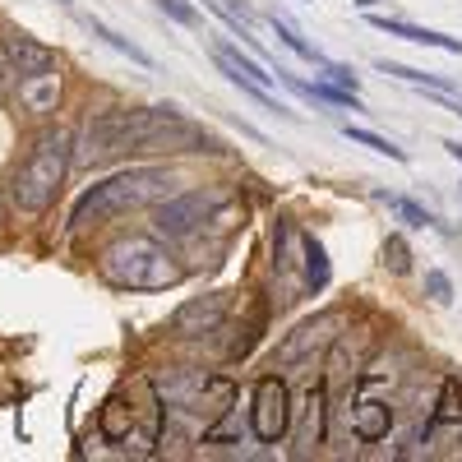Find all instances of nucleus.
<instances>
[{
  "instance_id": "nucleus-9",
  "label": "nucleus",
  "mask_w": 462,
  "mask_h": 462,
  "mask_svg": "<svg viewBox=\"0 0 462 462\" xmlns=\"http://www.w3.org/2000/svg\"><path fill=\"white\" fill-rule=\"evenodd\" d=\"M324 439H328V389L324 383H310L305 416H300V430H296V457H310Z\"/></svg>"
},
{
  "instance_id": "nucleus-25",
  "label": "nucleus",
  "mask_w": 462,
  "mask_h": 462,
  "mask_svg": "<svg viewBox=\"0 0 462 462\" xmlns=\"http://www.w3.org/2000/svg\"><path fill=\"white\" fill-rule=\"evenodd\" d=\"M352 5H361V10H374V5H379V0H352Z\"/></svg>"
},
{
  "instance_id": "nucleus-8",
  "label": "nucleus",
  "mask_w": 462,
  "mask_h": 462,
  "mask_svg": "<svg viewBox=\"0 0 462 462\" xmlns=\"http://www.w3.org/2000/svg\"><path fill=\"white\" fill-rule=\"evenodd\" d=\"M222 319H226V291H213L199 300H185L171 315V333L176 337H204V333H217Z\"/></svg>"
},
{
  "instance_id": "nucleus-21",
  "label": "nucleus",
  "mask_w": 462,
  "mask_h": 462,
  "mask_svg": "<svg viewBox=\"0 0 462 462\" xmlns=\"http://www.w3.org/2000/svg\"><path fill=\"white\" fill-rule=\"evenodd\" d=\"M383 268H389V273H411V250H407V241L402 236H389L383 241Z\"/></svg>"
},
{
  "instance_id": "nucleus-7",
  "label": "nucleus",
  "mask_w": 462,
  "mask_h": 462,
  "mask_svg": "<svg viewBox=\"0 0 462 462\" xmlns=\"http://www.w3.org/2000/svg\"><path fill=\"white\" fill-rule=\"evenodd\" d=\"M337 328H342V315L337 310H324V315H315V319H305V324H296L282 342H278V352H273V365H300V361H310V356H319L324 346L337 337Z\"/></svg>"
},
{
  "instance_id": "nucleus-11",
  "label": "nucleus",
  "mask_w": 462,
  "mask_h": 462,
  "mask_svg": "<svg viewBox=\"0 0 462 462\" xmlns=\"http://www.w3.org/2000/svg\"><path fill=\"white\" fill-rule=\"evenodd\" d=\"M370 28L389 32V37H402V42H416V47H435V51L462 56V37H448V32H435V28H420V23H407V19H383V14H370Z\"/></svg>"
},
{
  "instance_id": "nucleus-15",
  "label": "nucleus",
  "mask_w": 462,
  "mask_h": 462,
  "mask_svg": "<svg viewBox=\"0 0 462 462\" xmlns=\"http://www.w3.org/2000/svg\"><path fill=\"white\" fill-rule=\"evenodd\" d=\"M352 430H356V439H365V444L383 439V435L393 430V407L383 402V398H361V402H356V416H352Z\"/></svg>"
},
{
  "instance_id": "nucleus-16",
  "label": "nucleus",
  "mask_w": 462,
  "mask_h": 462,
  "mask_svg": "<svg viewBox=\"0 0 462 462\" xmlns=\"http://www.w3.org/2000/svg\"><path fill=\"white\" fill-rule=\"evenodd\" d=\"M374 69L379 74H393V79H402V84H420V88H430V93H457V84L444 79V74H435V69H411V65H398V60H374Z\"/></svg>"
},
{
  "instance_id": "nucleus-4",
  "label": "nucleus",
  "mask_w": 462,
  "mask_h": 462,
  "mask_svg": "<svg viewBox=\"0 0 462 462\" xmlns=\"http://www.w3.org/2000/svg\"><path fill=\"white\" fill-rule=\"evenodd\" d=\"M69 143L74 139L60 125H51V130H42L32 139L28 158L19 162V171L10 180V199H14V208L23 217H42L56 204L60 185H65V171H69Z\"/></svg>"
},
{
  "instance_id": "nucleus-2",
  "label": "nucleus",
  "mask_w": 462,
  "mask_h": 462,
  "mask_svg": "<svg viewBox=\"0 0 462 462\" xmlns=\"http://www.w3.org/2000/svg\"><path fill=\"white\" fill-rule=\"evenodd\" d=\"M171 185L176 176L167 167H130V171H116L106 176L102 185H93L88 195L74 204L69 213V231H88L106 217H121L130 208H148V204H158L171 195Z\"/></svg>"
},
{
  "instance_id": "nucleus-20",
  "label": "nucleus",
  "mask_w": 462,
  "mask_h": 462,
  "mask_svg": "<svg viewBox=\"0 0 462 462\" xmlns=\"http://www.w3.org/2000/svg\"><path fill=\"white\" fill-rule=\"evenodd\" d=\"M346 139L352 143H361V148H370V152H379V158H393V162H407V152L393 143V139H383V134H374V130H361V125H346Z\"/></svg>"
},
{
  "instance_id": "nucleus-1",
  "label": "nucleus",
  "mask_w": 462,
  "mask_h": 462,
  "mask_svg": "<svg viewBox=\"0 0 462 462\" xmlns=\"http://www.w3.org/2000/svg\"><path fill=\"white\" fill-rule=\"evenodd\" d=\"M217 148L199 125H189L176 106H111L97 111L84 134L69 143V167H102L111 158H134V152H204Z\"/></svg>"
},
{
  "instance_id": "nucleus-24",
  "label": "nucleus",
  "mask_w": 462,
  "mask_h": 462,
  "mask_svg": "<svg viewBox=\"0 0 462 462\" xmlns=\"http://www.w3.org/2000/svg\"><path fill=\"white\" fill-rule=\"evenodd\" d=\"M444 148H448V158H453V162H462V139H444Z\"/></svg>"
},
{
  "instance_id": "nucleus-14",
  "label": "nucleus",
  "mask_w": 462,
  "mask_h": 462,
  "mask_svg": "<svg viewBox=\"0 0 462 462\" xmlns=\"http://www.w3.org/2000/svg\"><path fill=\"white\" fill-rule=\"evenodd\" d=\"M56 97H60V74H56V65L42 69V74H28V79H19V102H23V111H32V116L51 111Z\"/></svg>"
},
{
  "instance_id": "nucleus-19",
  "label": "nucleus",
  "mask_w": 462,
  "mask_h": 462,
  "mask_svg": "<svg viewBox=\"0 0 462 462\" xmlns=\"http://www.w3.org/2000/svg\"><path fill=\"white\" fill-rule=\"evenodd\" d=\"M88 28H93V37H102V42H106V47H116V51H121V56H130L134 65H143V69H152V56H148L143 47H134V42H130V37H121V32H116V28H106L102 19H88Z\"/></svg>"
},
{
  "instance_id": "nucleus-18",
  "label": "nucleus",
  "mask_w": 462,
  "mask_h": 462,
  "mask_svg": "<svg viewBox=\"0 0 462 462\" xmlns=\"http://www.w3.org/2000/svg\"><path fill=\"white\" fill-rule=\"evenodd\" d=\"M379 199L389 204V208H393L407 226H439V231H444V222H439L426 204H416V199H407V195H389V189H379Z\"/></svg>"
},
{
  "instance_id": "nucleus-17",
  "label": "nucleus",
  "mask_w": 462,
  "mask_h": 462,
  "mask_svg": "<svg viewBox=\"0 0 462 462\" xmlns=\"http://www.w3.org/2000/svg\"><path fill=\"white\" fill-rule=\"evenodd\" d=\"M268 23H273V32L282 37V42H287V47H291L300 60H310V65H319V69L328 65V56H324L319 47H310V42H305V37H300V28H296L287 14H268Z\"/></svg>"
},
{
  "instance_id": "nucleus-3",
  "label": "nucleus",
  "mask_w": 462,
  "mask_h": 462,
  "mask_svg": "<svg viewBox=\"0 0 462 462\" xmlns=\"http://www.w3.org/2000/svg\"><path fill=\"white\" fill-rule=\"evenodd\" d=\"M97 273L116 291H167L185 278V268L152 236H121L97 254Z\"/></svg>"
},
{
  "instance_id": "nucleus-6",
  "label": "nucleus",
  "mask_w": 462,
  "mask_h": 462,
  "mask_svg": "<svg viewBox=\"0 0 462 462\" xmlns=\"http://www.w3.org/2000/svg\"><path fill=\"white\" fill-rule=\"evenodd\" d=\"M250 430L259 444H278L291 430V393L278 374H263L254 383V407H250Z\"/></svg>"
},
{
  "instance_id": "nucleus-22",
  "label": "nucleus",
  "mask_w": 462,
  "mask_h": 462,
  "mask_svg": "<svg viewBox=\"0 0 462 462\" xmlns=\"http://www.w3.org/2000/svg\"><path fill=\"white\" fill-rule=\"evenodd\" d=\"M158 10H162L167 19H176L180 28H199V14H195V5H189V0H158Z\"/></svg>"
},
{
  "instance_id": "nucleus-23",
  "label": "nucleus",
  "mask_w": 462,
  "mask_h": 462,
  "mask_svg": "<svg viewBox=\"0 0 462 462\" xmlns=\"http://www.w3.org/2000/svg\"><path fill=\"white\" fill-rule=\"evenodd\" d=\"M426 296H430L435 305H448V300H453V282H448L444 268H430V273H426Z\"/></svg>"
},
{
  "instance_id": "nucleus-12",
  "label": "nucleus",
  "mask_w": 462,
  "mask_h": 462,
  "mask_svg": "<svg viewBox=\"0 0 462 462\" xmlns=\"http://www.w3.org/2000/svg\"><path fill=\"white\" fill-rule=\"evenodd\" d=\"M300 291L305 296H319L328 282H333V263H328V250L310 236V231H300Z\"/></svg>"
},
{
  "instance_id": "nucleus-5",
  "label": "nucleus",
  "mask_w": 462,
  "mask_h": 462,
  "mask_svg": "<svg viewBox=\"0 0 462 462\" xmlns=\"http://www.w3.org/2000/svg\"><path fill=\"white\" fill-rule=\"evenodd\" d=\"M222 204H226V195H217V189H189V195H176L152 213V231L167 241H185V236H195V231L213 217V208H222Z\"/></svg>"
},
{
  "instance_id": "nucleus-26",
  "label": "nucleus",
  "mask_w": 462,
  "mask_h": 462,
  "mask_svg": "<svg viewBox=\"0 0 462 462\" xmlns=\"http://www.w3.org/2000/svg\"><path fill=\"white\" fill-rule=\"evenodd\" d=\"M0 222H5V199H0Z\"/></svg>"
},
{
  "instance_id": "nucleus-10",
  "label": "nucleus",
  "mask_w": 462,
  "mask_h": 462,
  "mask_svg": "<svg viewBox=\"0 0 462 462\" xmlns=\"http://www.w3.org/2000/svg\"><path fill=\"white\" fill-rule=\"evenodd\" d=\"M0 51H5V60H10V69H14V79H28V74H42V69H51L56 65V51L51 47H42V42H32L28 32H5V42H0Z\"/></svg>"
},
{
  "instance_id": "nucleus-13",
  "label": "nucleus",
  "mask_w": 462,
  "mask_h": 462,
  "mask_svg": "<svg viewBox=\"0 0 462 462\" xmlns=\"http://www.w3.org/2000/svg\"><path fill=\"white\" fill-rule=\"evenodd\" d=\"M134 420H139V407L125 402V393H116V398H106V407H102V416H97V430H102L106 444H130Z\"/></svg>"
}]
</instances>
